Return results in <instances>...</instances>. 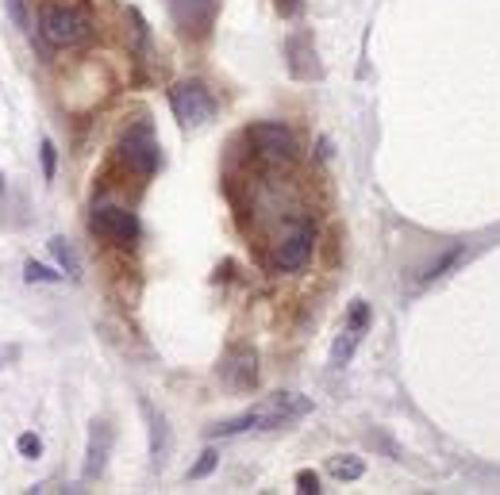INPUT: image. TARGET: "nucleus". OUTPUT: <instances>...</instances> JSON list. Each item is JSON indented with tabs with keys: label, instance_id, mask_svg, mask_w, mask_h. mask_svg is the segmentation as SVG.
Wrapping results in <instances>:
<instances>
[{
	"label": "nucleus",
	"instance_id": "5",
	"mask_svg": "<svg viewBox=\"0 0 500 495\" xmlns=\"http://www.w3.org/2000/svg\"><path fill=\"white\" fill-rule=\"evenodd\" d=\"M89 231L92 234H100V238H108V242H116V246H131L139 238V215L135 212H127V207H92V215H89Z\"/></svg>",
	"mask_w": 500,
	"mask_h": 495
},
{
	"label": "nucleus",
	"instance_id": "2",
	"mask_svg": "<svg viewBox=\"0 0 500 495\" xmlns=\"http://www.w3.org/2000/svg\"><path fill=\"white\" fill-rule=\"evenodd\" d=\"M43 39L50 46H78L89 39V20H85L78 8L46 4L43 8Z\"/></svg>",
	"mask_w": 500,
	"mask_h": 495
},
{
	"label": "nucleus",
	"instance_id": "23",
	"mask_svg": "<svg viewBox=\"0 0 500 495\" xmlns=\"http://www.w3.org/2000/svg\"><path fill=\"white\" fill-rule=\"evenodd\" d=\"M277 12L281 16H297L300 12V0H277Z\"/></svg>",
	"mask_w": 500,
	"mask_h": 495
},
{
	"label": "nucleus",
	"instance_id": "17",
	"mask_svg": "<svg viewBox=\"0 0 500 495\" xmlns=\"http://www.w3.org/2000/svg\"><path fill=\"white\" fill-rule=\"evenodd\" d=\"M23 277L31 281V284H35V281H43V284H58V281H62V273L46 269V265H39V261H27V265H23Z\"/></svg>",
	"mask_w": 500,
	"mask_h": 495
},
{
	"label": "nucleus",
	"instance_id": "20",
	"mask_svg": "<svg viewBox=\"0 0 500 495\" xmlns=\"http://www.w3.org/2000/svg\"><path fill=\"white\" fill-rule=\"evenodd\" d=\"M216 461H220V457H216L212 450H208V453H201V461L193 464V472H188V476H193V480H201V476H208V472L216 469Z\"/></svg>",
	"mask_w": 500,
	"mask_h": 495
},
{
	"label": "nucleus",
	"instance_id": "12",
	"mask_svg": "<svg viewBox=\"0 0 500 495\" xmlns=\"http://www.w3.org/2000/svg\"><path fill=\"white\" fill-rule=\"evenodd\" d=\"M50 254H54V261L65 269V277H78L81 273V261H78V254H73V246L65 242V238H50Z\"/></svg>",
	"mask_w": 500,
	"mask_h": 495
},
{
	"label": "nucleus",
	"instance_id": "15",
	"mask_svg": "<svg viewBox=\"0 0 500 495\" xmlns=\"http://www.w3.org/2000/svg\"><path fill=\"white\" fill-rule=\"evenodd\" d=\"M366 472V464L358 457H343V461H331V476L335 480H358Z\"/></svg>",
	"mask_w": 500,
	"mask_h": 495
},
{
	"label": "nucleus",
	"instance_id": "11",
	"mask_svg": "<svg viewBox=\"0 0 500 495\" xmlns=\"http://www.w3.org/2000/svg\"><path fill=\"white\" fill-rule=\"evenodd\" d=\"M289 65H292V73H297V77H312V73H319V70H312V65H308L304 58H316V54H308V39L304 35H292L289 39Z\"/></svg>",
	"mask_w": 500,
	"mask_h": 495
},
{
	"label": "nucleus",
	"instance_id": "4",
	"mask_svg": "<svg viewBox=\"0 0 500 495\" xmlns=\"http://www.w3.org/2000/svg\"><path fill=\"white\" fill-rule=\"evenodd\" d=\"M247 138L258 146L262 158L273 161V165H289V161H297V154H300L297 138H292V131L285 123H254V127H247Z\"/></svg>",
	"mask_w": 500,
	"mask_h": 495
},
{
	"label": "nucleus",
	"instance_id": "3",
	"mask_svg": "<svg viewBox=\"0 0 500 495\" xmlns=\"http://www.w3.org/2000/svg\"><path fill=\"white\" fill-rule=\"evenodd\" d=\"M169 104H174V116L181 119V127H204L216 116V100H212L208 85H201V81H181L169 92Z\"/></svg>",
	"mask_w": 500,
	"mask_h": 495
},
{
	"label": "nucleus",
	"instance_id": "16",
	"mask_svg": "<svg viewBox=\"0 0 500 495\" xmlns=\"http://www.w3.org/2000/svg\"><path fill=\"white\" fill-rule=\"evenodd\" d=\"M147 418H150V437H154V442H150V450H154V461H158V457L166 453V423L150 411V407H147Z\"/></svg>",
	"mask_w": 500,
	"mask_h": 495
},
{
	"label": "nucleus",
	"instance_id": "7",
	"mask_svg": "<svg viewBox=\"0 0 500 495\" xmlns=\"http://www.w3.org/2000/svg\"><path fill=\"white\" fill-rule=\"evenodd\" d=\"M166 4H169V16H174V23L181 27L185 35L201 39V35L212 31V20H216V8H220V0H166Z\"/></svg>",
	"mask_w": 500,
	"mask_h": 495
},
{
	"label": "nucleus",
	"instance_id": "9",
	"mask_svg": "<svg viewBox=\"0 0 500 495\" xmlns=\"http://www.w3.org/2000/svg\"><path fill=\"white\" fill-rule=\"evenodd\" d=\"M105 453H108V426L97 423L92 426V437H89V461H85V476H97L105 469Z\"/></svg>",
	"mask_w": 500,
	"mask_h": 495
},
{
	"label": "nucleus",
	"instance_id": "6",
	"mask_svg": "<svg viewBox=\"0 0 500 495\" xmlns=\"http://www.w3.org/2000/svg\"><path fill=\"white\" fill-rule=\"evenodd\" d=\"M119 154H124V161L135 169L139 177H150L158 169V161H162V154H158V138H154V131H150V127H131L124 135Z\"/></svg>",
	"mask_w": 500,
	"mask_h": 495
},
{
	"label": "nucleus",
	"instance_id": "21",
	"mask_svg": "<svg viewBox=\"0 0 500 495\" xmlns=\"http://www.w3.org/2000/svg\"><path fill=\"white\" fill-rule=\"evenodd\" d=\"M366 322H370V308H366L362 300H354V308H351V327H354V330H366Z\"/></svg>",
	"mask_w": 500,
	"mask_h": 495
},
{
	"label": "nucleus",
	"instance_id": "18",
	"mask_svg": "<svg viewBox=\"0 0 500 495\" xmlns=\"http://www.w3.org/2000/svg\"><path fill=\"white\" fill-rule=\"evenodd\" d=\"M39 154H43V177H46V180H54V169H58V150H54V142H50V138H43V142H39Z\"/></svg>",
	"mask_w": 500,
	"mask_h": 495
},
{
	"label": "nucleus",
	"instance_id": "8",
	"mask_svg": "<svg viewBox=\"0 0 500 495\" xmlns=\"http://www.w3.org/2000/svg\"><path fill=\"white\" fill-rule=\"evenodd\" d=\"M223 373H228V384L235 392H250L254 380H258V357H254V349H235Z\"/></svg>",
	"mask_w": 500,
	"mask_h": 495
},
{
	"label": "nucleus",
	"instance_id": "1",
	"mask_svg": "<svg viewBox=\"0 0 500 495\" xmlns=\"http://www.w3.org/2000/svg\"><path fill=\"white\" fill-rule=\"evenodd\" d=\"M316 250V223L312 219H297V227L277 242V250H273L270 258V269L273 273H292V269H304L308 258H312Z\"/></svg>",
	"mask_w": 500,
	"mask_h": 495
},
{
	"label": "nucleus",
	"instance_id": "13",
	"mask_svg": "<svg viewBox=\"0 0 500 495\" xmlns=\"http://www.w3.org/2000/svg\"><path fill=\"white\" fill-rule=\"evenodd\" d=\"M358 338H362V330H354V327H346V334L335 342V349H331V365L335 369H343L346 361L354 357V346H358Z\"/></svg>",
	"mask_w": 500,
	"mask_h": 495
},
{
	"label": "nucleus",
	"instance_id": "10",
	"mask_svg": "<svg viewBox=\"0 0 500 495\" xmlns=\"http://www.w3.org/2000/svg\"><path fill=\"white\" fill-rule=\"evenodd\" d=\"M462 254H466V250H462V246H454V250L439 254V258L431 261V265H423V269H420V277H416V288H427V284H435V281L442 277V273L450 269V265H458Z\"/></svg>",
	"mask_w": 500,
	"mask_h": 495
},
{
	"label": "nucleus",
	"instance_id": "22",
	"mask_svg": "<svg viewBox=\"0 0 500 495\" xmlns=\"http://www.w3.org/2000/svg\"><path fill=\"white\" fill-rule=\"evenodd\" d=\"M297 491L316 495V491H319V476H316V472H297Z\"/></svg>",
	"mask_w": 500,
	"mask_h": 495
},
{
	"label": "nucleus",
	"instance_id": "19",
	"mask_svg": "<svg viewBox=\"0 0 500 495\" xmlns=\"http://www.w3.org/2000/svg\"><path fill=\"white\" fill-rule=\"evenodd\" d=\"M16 450H20L23 457H31V461H35V457L43 453V442H39V434H31V430H27V434H20V442H16Z\"/></svg>",
	"mask_w": 500,
	"mask_h": 495
},
{
	"label": "nucleus",
	"instance_id": "14",
	"mask_svg": "<svg viewBox=\"0 0 500 495\" xmlns=\"http://www.w3.org/2000/svg\"><path fill=\"white\" fill-rule=\"evenodd\" d=\"M8 16H12V23L20 27L23 35H35V23H31V12H27V0H4Z\"/></svg>",
	"mask_w": 500,
	"mask_h": 495
}]
</instances>
